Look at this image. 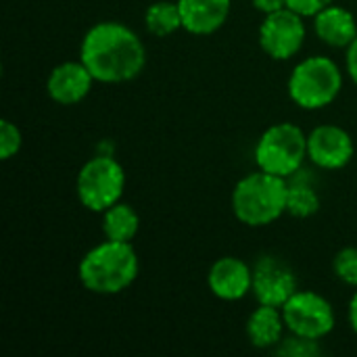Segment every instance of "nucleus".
<instances>
[{
    "label": "nucleus",
    "mask_w": 357,
    "mask_h": 357,
    "mask_svg": "<svg viewBox=\"0 0 357 357\" xmlns=\"http://www.w3.org/2000/svg\"><path fill=\"white\" fill-rule=\"evenodd\" d=\"M79 61L98 84H126L144 71L146 46L130 25L98 21L79 42Z\"/></svg>",
    "instance_id": "nucleus-1"
},
{
    "label": "nucleus",
    "mask_w": 357,
    "mask_h": 357,
    "mask_svg": "<svg viewBox=\"0 0 357 357\" xmlns=\"http://www.w3.org/2000/svg\"><path fill=\"white\" fill-rule=\"evenodd\" d=\"M140 274V259L132 243L105 238L84 253L77 264V278L86 291L113 297L128 291Z\"/></svg>",
    "instance_id": "nucleus-2"
},
{
    "label": "nucleus",
    "mask_w": 357,
    "mask_h": 357,
    "mask_svg": "<svg viewBox=\"0 0 357 357\" xmlns=\"http://www.w3.org/2000/svg\"><path fill=\"white\" fill-rule=\"evenodd\" d=\"M289 180L255 169L243 176L232 190L230 207L234 218L247 228H266L287 213Z\"/></svg>",
    "instance_id": "nucleus-3"
},
{
    "label": "nucleus",
    "mask_w": 357,
    "mask_h": 357,
    "mask_svg": "<svg viewBox=\"0 0 357 357\" xmlns=\"http://www.w3.org/2000/svg\"><path fill=\"white\" fill-rule=\"evenodd\" d=\"M343 84L345 73L333 56L310 54L291 69L287 94L301 111H320L339 98Z\"/></svg>",
    "instance_id": "nucleus-4"
},
{
    "label": "nucleus",
    "mask_w": 357,
    "mask_h": 357,
    "mask_svg": "<svg viewBox=\"0 0 357 357\" xmlns=\"http://www.w3.org/2000/svg\"><path fill=\"white\" fill-rule=\"evenodd\" d=\"M257 169L280 178H293L307 161V132L293 121L272 123L253 146Z\"/></svg>",
    "instance_id": "nucleus-5"
},
{
    "label": "nucleus",
    "mask_w": 357,
    "mask_h": 357,
    "mask_svg": "<svg viewBox=\"0 0 357 357\" xmlns=\"http://www.w3.org/2000/svg\"><path fill=\"white\" fill-rule=\"evenodd\" d=\"M126 190V169L113 153L96 151L75 176V195L84 209L102 213L119 203Z\"/></svg>",
    "instance_id": "nucleus-6"
},
{
    "label": "nucleus",
    "mask_w": 357,
    "mask_h": 357,
    "mask_svg": "<svg viewBox=\"0 0 357 357\" xmlns=\"http://www.w3.org/2000/svg\"><path fill=\"white\" fill-rule=\"evenodd\" d=\"M282 316L289 335L312 341H324L337 326L333 303L312 289H299L284 305Z\"/></svg>",
    "instance_id": "nucleus-7"
},
{
    "label": "nucleus",
    "mask_w": 357,
    "mask_h": 357,
    "mask_svg": "<svg viewBox=\"0 0 357 357\" xmlns=\"http://www.w3.org/2000/svg\"><path fill=\"white\" fill-rule=\"evenodd\" d=\"M307 38V23L305 17L291 10L289 6L270 15H264L257 42L266 56L272 61H291L295 59Z\"/></svg>",
    "instance_id": "nucleus-8"
},
{
    "label": "nucleus",
    "mask_w": 357,
    "mask_h": 357,
    "mask_svg": "<svg viewBox=\"0 0 357 357\" xmlns=\"http://www.w3.org/2000/svg\"><path fill=\"white\" fill-rule=\"evenodd\" d=\"M299 291L295 270L276 255H261L253 264V291L257 303L282 307Z\"/></svg>",
    "instance_id": "nucleus-9"
},
{
    "label": "nucleus",
    "mask_w": 357,
    "mask_h": 357,
    "mask_svg": "<svg viewBox=\"0 0 357 357\" xmlns=\"http://www.w3.org/2000/svg\"><path fill=\"white\" fill-rule=\"evenodd\" d=\"M356 155L354 136L337 123H320L307 132V161L324 172H337L351 163Z\"/></svg>",
    "instance_id": "nucleus-10"
},
{
    "label": "nucleus",
    "mask_w": 357,
    "mask_h": 357,
    "mask_svg": "<svg viewBox=\"0 0 357 357\" xmlns=\"http://www.w3.org/2000/svg\"><path fill=\"white\" fill-rule=\"evenodd\" d=\"M207 287L220 301L234 303L253 291V266L234 255L215 259L207 272Z\"/></svg>",
    "instance_id": "nucleus-11"
},
{
    "label": "nucleus",
    "mask_w": 357,
    "mask_h": 357,
    "mask_svg": "<svg viewBox=\"0 0 357 357\" xmlns=\"http://www.w3.org/2000/svg\"><path fill=\"white\" fill-rule=\"evenodd\" d=\"M94 84H96L94 75L79 59L63 61L50 69L46 77V94L50 96L52 102L71 107L88 98Z\"/></svg>",
    "instance_id": "nucleus-12"
},
{
    "label": "nucleus",
    "mask_w": 357,
    "mask_h": 357,
    "mask_svg": "<svg viewBox=\"0 0 357 357\" xmlns=\"http://www.w3.org/2000/svg\"><path fill=\"white\" fill-rule=\"evenodd\" d=\"M182 29L190 36H211L220 31L230 13L232 0H178Z\"/></svg>",
    "instance_id": "nucleus-13"
},
{
    "label": "nucleus",
    "mask_w": 357,
    "mask_h": 357,
    "mask_svg": "<svg viewBox=\"0 0 357 357\" xmlns=\"http://www.w3.org/2000/svg\"><path fill=\"white\" fill-rule=\"evenodd\" d=\"M312 29L324 46L345 50L357 38V19L347 6L333 2L312 17Z\"/></svg>",
    "instance_id": "nucleus-14"
},
{
    "label": "nucleus",
    "mask_w": 357,
    "mask_h": 357,
    "mask_svg": "<svg viewBox=\"0 0 357 357\" xmlns=\"http://www.w3.org/2000/svg\"><path fill=\"white\" fill-rule=\"evenodd\" d=\"M245 333H247V339L253 347L276 349L289 333L287 324H284L282 307L257 303V307L247 318Z\"/></svg>",
    "instance_id": "nucleus-15"
},
{
    "label": "nucleus",
    "mask_w": 357,
    "mask_h": 357,
    "mask_svg": "<svg viewBox=\"0 0 357 357\" xmlns=\"http://www.w3.org/2000/svg\"><path fill=\"white\" fill-rule=\"evenodd\" d=\"M100 230L109 241L132 243L140 230V215L130 203H115L100 213Z\"/></svg>",
    "instance_id": "nucleus-16"
},
{
    "label": "nucleus",
    "mask_w": 357,
    "mask_h": 357,
    "mask_svg": "<svg viewBox=\"0 0 357 357\" xmlns=\"http://www.w3.org/2000/svg\"><path fill=\"white\" fill-rule=\"evenodd\" d=\"M144 27L155 38L174 36L182 29V15L178 0H157L146 6L144 10Z\"/></svg>",
    "instance_id": "nucleus-17"
},
{
    "label": "nucleus",
    "mask_w": 357,
    "mask_h": 357,
    "mask_svg": "<svg viewBox=\"0 0 357 357\" xmlns=\"http://www.w3.org/2000/svg\"><path fill=\"white\" fill-rule=\"evenodd\" d=\"M320 211V195L312 182L299 178L295 174L289 178V195H287V213L297 220H307Z\"/></svg>",
    "instance_id": "nucleus-18"
},
{
    "label": "nucleus",
    "mask_w": 357,
    "mask_h": 357,
    "mask_svg": "<svg viewBox=\"0 0 357 357\" xmlns=\"http://www.w3.org/2000/svg\"><path fill=\"white\" fill-rule=\"evenodd\" d=\"M337 280L349 289H357V247H343L333 259Z\"/></svg>",
    "instance_id": "nucleus-19"
},
{
    "label": "nucleus",
    "mask_w": 357,
    "mask_h": 357,
    "mask_svg": "<svg viewBox=\"0 0 357 357\" xmlns=\"http://www.w3.org/2000/svg\"><path fill=\"white\" fill-rule=\"evenodd\" d=\"M276 351L280 356L291 357H314L322 354L320 349V341H312V339H303L297 335H289L282 339V343L276 347Z\"/></svg>",
    "instance_id": "nucleus-20"
},
{
    "label": "nucleus",
    "mask_w": 357,
    "mask_h": 357,
    "mask_svg": "<svg viewBox=\"0 0 357 357\" xmlns=\"http://www.w3.org/2000/svg\"><path fill=\"white\" fill-rule=\"evenodd\" d=\"M23 146V134L21 130L8 121V119H2L0 123V159L2 161H8L13 159Z\"/></svg>",
    "instance_id": "nucleus-21"
},
{
    "label": "nucleus",
    "mask_w": 357,
    "mask_h": 357,
    "mask_svg": "<svg viewBox=\"0 0 357 357\" xmlns=\"http://www.w3.org/2000/svg\"><path fill=\"white\" fill-rule=\"evenodd\" d=\"M335 0H287V6L295 13H299L305 19L316 17L322 8L331 6Z\"/></svg>",
    "instance_id": "nucleus-22"
},
{
    "label": "nucleus",
    "mask_w": 357,
    "mask_h": 357,
    "mask_svg": "<svg viewBox=\"0 0 357 357\" xmlns=\"http://www.w3.org/2000/svg\"><path fill=\"white\" fill-rule=\"evenodd\" d=\"M345 73L357 86V38L345 48Z\"/></svg>",
    "instance_id": "nucleus-23"
},
{
    "label": "nucleus",
    "mask_w": 357,
    "mask_h": 357,
    "mask_svg": "<svg viewBox=\"0 0 357 357\" xmlns=\"http://www.w3.org/2000/svg\"><path fill=\"white\" fill-rule=\"evenodd\" d=\"M251 4L261 15H270V13L287 8V0H251Z\"/></svg>",
    "instance_id": "nucleus-24"
},
{
    "label": "nucleus",
    "mask_w": 357,
    "mask_h": 357,
    "mask_svg": "<svg viewBox=\"0 0 357 357\" xmlns=\"http://www.w3.org/2000/svg\"><path fill=\"white\" fill-rule=\"evenodd\" d=\"M347 322H349V328L357 335V289H354V295L347 305Z\"/></svg>",
    "instance_id": "nucleus-25"
}]
</instances>
